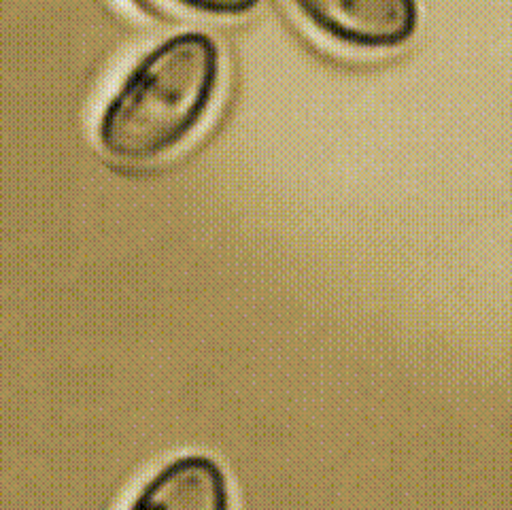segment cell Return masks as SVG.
I'll return each mask as SVG.
<instances>
[{
  "label": "cell",
  "mask_w": 512,
  "mask_h": 510,
  "mask_svg": "<svg viewBox=\"0 0 512 510\" xmlns=\"http://www.w3.org/2000/svg\"><path fill=\"white\" fill-rule=\"evenodd\" d=\"M226 83L224 49L204 30H179L145 49L102 102L94 136L107 158L151 166L209 124Z\"/></svg>",
  "instance_id": "1"
},
{
  "label": "cell",
  "mask_w": 512,
  "mask_h": 510,
  "mask_svg": "<svg viewBox=\"0 0 512 510\" xmlns=\"http://www.w3.org/2000/svg\"><path fill=\"white\" fill-rule=\"evenodd\" d=\"M296 20L349 54H394L413 43L421 26L419 0H285Z\"/></svg>",
  "instance_id": "2"
},
{
  "label": "cell",
  "mask_w": 512,
  "mask_h": 510,
  "mask_svg": "<svg viewBox=\"0 0 512 510\" xmlns=\"http://www.w3.org/2000/svg\"><path fill=\"white\" fill-rule=\"evenodd\" d=\"M232 504L228 472L207 453L168 459L136 491L130 508L226 510Z\"/></svg>",
  "instance_id": "3"
},
{
  "label": "cell",
  "mask_w": 512,
  "mask_h": 510,
  "mask_svg": "<svg viewBox=\"0 0 512 510\" xmlns=\"http://www.w3.org/2000/svg\"><path fill=\"white\" fill-rule=\"evenodd\" d=\"M145 13H156L153 7H168L187 15L207 20H243L262 7V0H130Z\"/></svg>",
  "instance_id": "4"
}]
</instances>
